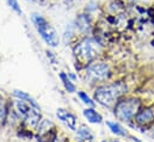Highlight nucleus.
<instances>
[{
    "mask_svg": "<svg viewBox=\"0 0 154 142\" xmlns=\"http://www.w3.org/2000/svg\"><path fill=\"white\" fill-rule=\"evenodd\" d=\"M127 91V86L123 82H116L111 85L102 86L96 90L94 99L104 106H111L118 100V98Z\"/></svg>",
    "mask_w": 154,
    "mask_h": 142,
    "instance_id": "1",
    "label": "nucleus"
},
{
    "mask_svg": "<svg viewBox=\"0 0 154 142\" xmlns=\"http://www.w3.org/2000/svg\"><path fill=\"white\" fill-rule=\"evenodd\" d=\"M32 22L38 31L41 37L44 39V42L50 45V47H56L59 44V37L55 31V29L48 23L47 19H44L39 14H34L32 16Z\"/></svg>",
    "mask_w": 154,
    "mask_h": 142,
    "instance_id": "2",
    "label": "nucleus"
},
{
    "mask_svg": "<svg viewBox=\"0 0 154 142\" xmlns=\"http://www.w3.org/2000/svg\"><path fill=\"white\" fill-rule=\"evenodd\" d=\"M141 106V103L139 99H127L118 102L115 107L116 117L121 121H129L135 115H137Z\"/></svg>",
    "mask_w": 154,
    "mask_h": 142,
    "instance_id": "3",
    "label": "nucleus"
},
{
    "mask_svg": "<svg viewBox=\"0 0 154 142\" xmlns=\"http://www.w3.org/2000/svg\"><path fill=\"white\" fill-rule=\"evenodd\" d=\"M16 110L18 111V113L25 119L26 124H29L30 127H36L39 122V116L38 113V109L34 107L31 104H28L25 103V100H17L16 102Z\"/></svg>",
    "mask_w": 154,
    "mask_h": 142,
    "instance_id": "4",
    "label": "nucleus"
},
{
    "mask_svg": "<svg viewBox=\"0 0 154 142\" xmlns=\"http://www.w3.org/2000/svg\"><path fill=\"white\" fill-rule=\"evenodd\" d=\"M98 50H99L98 44L93 39L86 38V39H84L82 42H80L77 45L75 55L79 59L84 60V61H91L97 56Z\"/></svg>",
    "mask_w": 154,
    "mask_h": 142,
    "instance_id": "5",
    "label": "nucleus"
},
{
    "mask_svg": "<svg viewBox=\"0 0 154 142\" xmlns=\"http://www.w3.org/2000/svg\"><path fill=\"white\" fill-rule=\"evenodd\" d=\"M109 76V66L103 62L92 63L86 68V78L90 81L105 80Z\"/></svg>",
    "mask_w": 154,
    "mask_h": 142,
    "instance_id": "6",
    "label": "nucleus"
},
{
    "mask_svg": "<svg viewBox=\"0 0 154 142\" xmlns=\"http://www.w3.org/2000/svg\"><path fill=\"white\" fill-rule=\"evenodd\" d=\"M56 116L59 117L60 121H62L69 129L72 130H75L77 129V118L73 113L68 112L67 110H63V109H59L57 112H56Z\"/></svg>",
    "mask_w": 154,
    "mask_h": 142,
    "instance_id": "7",
    "label": "nucleus"
},
{
    "mask_svg": "<svg viewBox=\"0 0 154 142\" xmlns=\"http://www.w3.org/2000/svg\"><path fill=\"white\" fill-rule=\"evenodd\" d=\"M154 119V109L148 107L145 109L140 112H137L136 115V122L139 124H148Z\"/></svg>",
    "mask_w": 154,
    "mask_h": 142,
    "instance_id": "8",
    "label": "nucleus"
},
{
    "mask_svg": "<svg viewBox=\"0 0 154 142\" xmlns=\"http://www.w3.org/2000/svg\"><path fill=\"white\" fill-rule=\"evenodd\" d=\"M82 113L86 117V119L88 122H91V123H100L103 121L102 119V116L97 111H94L93 109H86V110H84Z\"/></svg>",
    "mask_w": 154,
    "mask_h": 142,
    "instance_id": "9",
    "label": "nucleus"
},
{
    "mask_svg": "<svg viewBox=\"0 0 154 142\" xmlns=\"http://www.w3.org/2000/svg\"><path fill=\"white\" fill-rule=\"evenodd\" d=\"M78 139H79L80 142H87V141L91 142L93 140V135L91 134L90 129L82 127V128H80V129L78 130Z\"/></svg>",
    "mask_w": 154,
    "mask_h": 142,
    "instance_id": "10",
    "label": "nucleus"
},
{
    "mask_svg": "<svg viewBox=\"0 0 154 142\" xmlns=\"http://www.w3.org/2000/svg\"><path fill=\"white\" fill-rule=\"evenodd\" d=\"M14 96L16 97H18L19 99H22V100H28V103L29 104H31L34 107H36V109H39L38 105H37V103L29 96V94H26L25 92H23V91H14Z\"/></svg>",
    "mask_w": 154,
    "mask_h": 142,
    "instance_id": "11",
    "label": "nucleus"
},
{
    "mask_svg": "<svg viewBox=\"0 0 154 142\" xmlns=\"http://www.w3.org/2000/svg\"><path fill=\"white\" fill-rule=\"evenodd\" d=\"M106 124L109 125L110 130H111L114 134H116V135H119V136H125V135H127L125 130H124L118 123H116V122H108Z\"/></svg>",
    "mask_w": 154,
    "mask_h": 142,
    "instance_id": "12",
    "label": "nucleus"
},
{
    "mask_svg": "<svg viewBox=\"0 0 154 142\" xmlns=\"http://www.w3.org/2000/svg\"><path fill=\"white\" fill-rule=\"evenodd\" d=\"M60 78H61V80H62V82H63V86H65V88L68 91V92H74L75 91V86L71 82V80L67 78V75L65 74V73H61L60 74Z\"/></svg>",
    "mask_w": 154,
    "mask_h": 142,
    "instance_id": "13",
    "label": "nucleus"
},
{
    "mask_svg": "<svg viewBox=\"0 0 154 142\" xmlns=\"http://www.w3.org/2000/svg\"><path fill=\"white\" fill-rule=\"evenodd\" d=\"M78 26H79L80 30H82V31L88 30V28H90V22H88V19H87L85 16H81V17L79 18V20H78Z\"/></svg>",
    "mask_w": 154,
    "mask_h": 142,
    "instance_id": "14",
    "label": "nucleus"
},
{
    "mask_svg": "<svg viewBox=\"0 0 154 142\" xmlns=\"http://www.w3.org/2000/svg\"><path fill=\"white\" fill-rule=\"evenodd\" d=\"M79 97L81 98V100L85 103V104H87V105H91V106H93L94 105V103L92 102V99L86 94V93H84V92H79Z\"/></svg>",
    "mask_w": 154,
    "mask_h": 142,
    "instance_id": "15",
    "label": "nucleus"
},
{
    "mask_svg": "<svg viewBox=\"0 0 154 142\" xmlns=\"http://www.w3.org/2000/svg\"><path fill=\"white\" fill-rule=\"evenodd\" d=\"M7 2H8V5L17 12V13H19V14H22V10H20V7H19V5H18V2H17V0H7Z\"/></svg>",
    "mask_w": 154,
    "mask_h": 142,
    "instance_id": "16",
    "label": "nucleus"
},
{
    "mask_svg": "<svg viewBox=\"0 0 154 142\" xmlns=\"http://www.w3.org/2000/svg\"><path fill=\"white\" fill-rule=\"evenodd\" d=\"M4 112H5V111H4V107H2V105L0 104V119L4 117Z\"/></svg>",
    "mask_w": 154,
    "mask_h": 142,
    "instance_id": "17",
    "label": "nucleus"
},
{
    "mask_svg": "<svg viewBox=\"0 0 154 142\" xmlns=\"http://www.w3.org/2000/svg\"><path fill=\"white\" fill-rule=\"evenodd\" d=\"M51 142H56V141H55V139H54V140H53V141H51Z\"/></svg>",
    "mask_w": 154,
    "mask_h": 142,
    "instance_id": "18",
    "label": "nucleus"
},
{
    "mask_svg": "<svg viewBox=\"0 0 154 142\" xmlns=\"http://www.w3.org/2000/svg\"><path fill=\"white\" fill-rule=\"evenodd\" d=\"M29 1H35V0H29Z\"/></svg>",
    "mask_w": 154,
    "mask_h": 142,
    "instance_id": "19",
    "label": "nucleus"
},
{
    "mask_svg": "<svg viewBox=\"0 0 154 142\" xmlns=\"http://www.w3.org/2000/svg\"><path fill=\"white\" fill-rule=\"evenodd\" d=\"M153 133H154V129H153Z\"/></svg>",
    "mask_w": 154,
    "mask_h": 142,
    "instance_id": "20",
    "label": "nucleus"
},
{
    "mask_svg": "<svg viewBox=\"0 0 154 142\" xmlns=\"http://www.w3.org/2000/svg\"><path fill=\"white\" fill-rule=\"evenodd\" d=\"M104 142H106V141H104ZM115 142H116V141H115Z\"/></svg>",
    "mask_w": 154,
    "mask_h": 142,
    "instance_id": "21",
    "label": "nucleus"
}]
</instances>
